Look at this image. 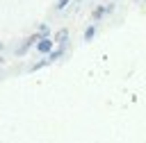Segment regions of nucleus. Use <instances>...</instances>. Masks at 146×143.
<instances>
[{
    "instance_id": "obj_7",
    "label": "nucleus",
    "mask_w": 146,
    "mask_h": 143,
    "mask_svg": "<svg viewBox=\"0 0 146 143\" xmlns=\"http://www.w3.org/2000/svg\"><path fill=\"white\" fill-rule=\"evenodd\" d=\"M0 50H2V43H0Z\"/></svg>"
},
{
    "instance_id": "obj_2",
    "label": "nucleus",
    "mask_w": 146,
    "mask_h": 143,
    "mask_svg": "<svg viewBox=\"0 0 146 143\" xmlns=\"http://www.w3.org/2000/svg\"><path fill=\"white\" fill-rule=\"evenodd\" d=\"M110 9H112V5H107V7H98V9H94L91 18H94V20H98V18H100V16L105 14V11H110Z\"/></svg>"
},
{
    "instance_id": "obj_3",
    "label": "nucleus",
    "mask_w": 146,
    "mask_h": 143,
    "mask_svg": "<svg viewBox=\"0 0 146 143\" xmlns=\"http://www.w3.org/2000/svg\"><path fill=\"white\" fill-rule=\"evenodd\" d=\"M94 34H96V25H89V27L84 30V34H82V36H84V41H91V39H94Z\"/></svg>"
},
{
    "instance_id": "obj_1",
    "label": "nucleus",
    "mask_w": 146,
    "mask_h": 143,
    "mask_svg": "<svg viewBox=\"0 0 146 143\" xmlns=\"http://www.w3.org/2000/svg\"><path fill=\"white\" fill-rule=\"evenodd\" d=\"M36 50H39V52H43V54H50V52L55 50V39H48V36H43V39L36 43Z\"/></svg>"
},
{
    "instance_id": "obj_5",
    "label": "nucleus",
    "mask_w": 146,
    "mask_h": 143,
    "mask_svg": "<svg viewBox=\"0 0 146 143\" xmlns=\"http://www.w3.org/2000/svg\"><path fill=\"white\" fill-rule=\"evenodd\" d=\"M66 34H68L66 30H62V32H57V36H55V41H59V43H62V41L66 39Z\"/></svg>"
},
{
    "instance_id": "obj_4",
    "label": "nucleus",
    "mask_w": 146,
    "mask_h": 143,
    "mask_svg": "<svg viewBox=\"0 0 146 143\" xmlns=\"http://www.w3.org/2000/svg\"><path fill=\"white\" fill-rule=\"evenodd\" d=\"M62 52H64V48H57V50H52V52L48 54V61H55V59H59V57H62Z\"/></svg>"
},
{
    "instance_id": "obj_6",
    "label": "nucleus",
    "mask_w": 146,
    "mask_h": 143,
    "mask_svg": "<svg viewBox=\"0 0 146 143\" xmlns=\"http://www.w3.org/2000/svg\"><path fill=\"white\" fill-rule=\"evenodd\" d=\"M71 0H57V5H55V9H64L66 5H68Z\"/></svg>"
}]
</instances>
